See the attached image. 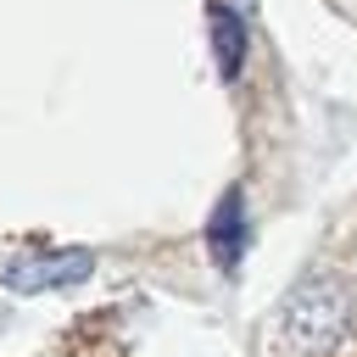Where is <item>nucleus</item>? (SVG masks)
<instances>
[{
	"label": "nucleus",
	"mask_w": 357,
	"mask_h": 357,
	"mask_svg": "<svg viewBox=\"0 0 357 357\" xmlns=\"http://www.w3.org/2000/svg\"><path fill=\"white\" fill-rule=\"evenodd\" d=\"M346 324H351V296H346L340 279H324V273L318 279H301L284 296V307H279V335L301 357H318V351L340 346Z\"/></svg>",
	"instance_id": "1"
},
{
	"label": "nucleus",
	"mask_w": 357,
	"mask_h": 357,
	"mask_svg": "<svg viewBox=\"0 0 357 357\" xmlns=\"http://www.w3.org/2000/svg\"><path fill=\"white\" fill-rule=\"evenodd\" d=\"M245 240H251L245 195H240V190H229V195L218 201L212 223H206V245H212V262H218L223 273H234V268H240V257H245Z\"/></svg>",
	"instance_id": "3"
},
{
	"label": "nucleus",
	"mask_w": 357,
	"mask_h": 357,
	"mask_svg": "<svg viewBox=\"0 0 357 357\" xmlns=\"http://www.w3.org/2000/svg\"><path fill=\"white\" fill-rule=\"evenodd\" d=\"M212 45H218V67L223 78H240V61H245V22L234 6H212Z\"/></svg>",
	"instance_id": "4"
},
{
	"label": "nucleus",
	"mask_w": 357,
	"mask_h": 357,
	"mask_svg": "<svg viewBox=\"0 0 357 357\" xmlns=\"http://www.w3.org/2000/svg\"><path fill=\"white\" fill-rule=\"evenodd\" d=\"M89 273H95V257L89 251H22V257H6L0 262V284H11L22 296L67 290V284H78Z\"/></svg>",
	"instance_id": "2"
}]
</instances>
